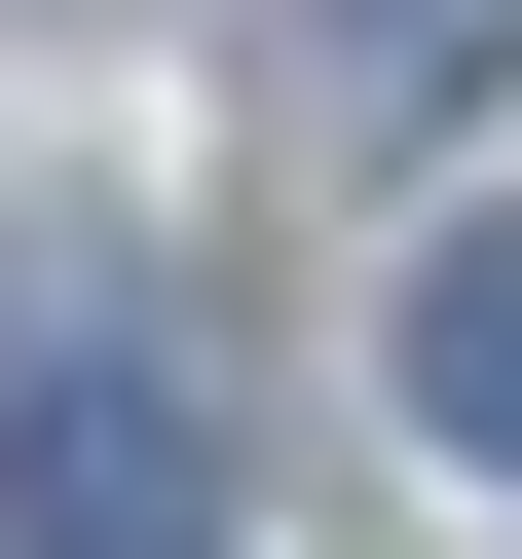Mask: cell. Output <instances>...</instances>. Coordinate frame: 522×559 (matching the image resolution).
Returning a JSON list of instances; mask_svg holds the SVG:
<instances>
[{
  "mask_svg": "<svg viewBox=\"0 0 522 559\" xmlns=\"http://www.w3.org/2000/svg\"><path fill=\"white\" fill-rule=\"evenodd\" d=\"M0 559H224V411L187 373H38L0 411Z\"/></svg>",
  "mask_w": 522,
  "mask_h": 559,
  "instance_id": "obj_1",
  "label": "cell"
},
{
  "mask_svg": "<svg viewBox=\"0 0 522 559\" xmlns=\"http://www.w3.org/2000/svg\"><path fill=\"white\" fill-rule=\"evenodd\" d=\"M411 411L522 485V224H448V261H411Z\"/></svg>",
  "mask_w": 522,
  "mask_h": 559,
  "instance_id": "obj_2",
  "label": "cell"
},
{
  "mask_svg": "<svg viewBox=\"0 0 522 559\" xmlns=\"http://www.w3.org/2000/svg\"><path fill=\"white\" fill-rule=\"evenodd\" d=\"M485 38H522V0H299V75H336V112H448Z\"/></svg>",
  "mask_w": 522,
  "mask_h": 559,
  "instance_id": "obj_3",
  "label": "cell"
}]
</instances>
